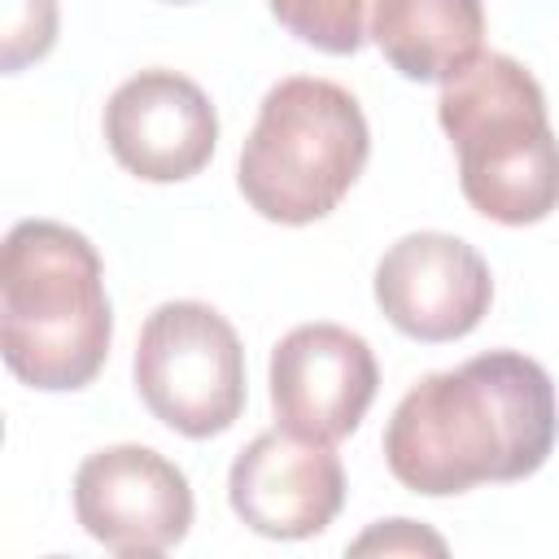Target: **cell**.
<instances>
[{"instance_id": "1", "label": "cell", "mask_w": 559, "mask_h": 559, "mask_svg": "<svg viewBox=\"0 0 559 559\" xmlns=\"http://www.w3.org/2000/svg\"><path fill=\"white\" fill-rule=\"evenodd\" d=\"M559 432L546 367L515 349H489L463 367L424 376L384 428L389 472L428 498L485 480L533 476Z\"/></svg>"}, {"instance_id": "2", "label": "cell", "mask_w": 559, "mask_h": 559, "mask_svg": "<svg viewBox=\"0 0 559 559\" xmlns=\"http://www.w3.org/2000/svg\"><path fill=\"white\" fill-rule=\"evenodd\" d=\"M114 310L92 240L52 218H26L0 253V349L9 371L44 393L96 380L109 358Z\"/></svg>"}, {"instance_id": "3", "label": "cell", "mask_w": 559, "mask_h": 559, "mask_svg": "<svg viewBox=\"0 0 559 559\" xmlns=\"http://www.w3.org/2000/svg\"><path fill=\"white\" fill-rule=\"evenodd\" d=\"M441 131L459 153L467 205L493 223H542L559 205V140L542 83L507 52H480L437 100Z\"/></svg>"}, {"instance_id": "4", "label": "cell", "mask_w": 559, "mask_h": 559, "mask_svg": "<svg viewBox=\"0 0 559 559\" xmlns=\"http://www.w3.org/2000/svg\"><path fill=\"white\" fill-rule=\"evenodd\" d=\"M371 153L362 105L332 79H280L240 148L236 183L245 201L288 227H306L341 205Z\"/></svg>"}, {"instance_id": "5", "label": "cell", "mask_w": 559, "mask_h": 559, "mask_svg": "<svg viewBox=\"0 0 559 559\" xmlns=\"http://www.w3.org/2000/svg\"><path fill=\"white\" fill-rule=\"evenodd\" d=\"M135 389L175 432L201 441L245 411V349L236 328L205 301L157 306L135 345Z\"/></svg>"}, {"instance_id": "6", "label": "cell", "mask_w": 559, "mask_h": 559, "mask_svg": "<svg viewBox=\"0 0 559 559\" xmlns=\"http://www.w3.org/2000/svg\"><path fill=\"white\" fill-rule=\"evenodd\" d=\"M74 515L92 542L122 559L166 555L188 537L192 485L148 445H105L74 472Z\"/></svg>"}, {"instance_id": "7", "label": "cell", "mask_w": 559, "mask_h": 559, "mask_svg": "<svg viewBox=\"0 0 559 559\" xmlns=\"http://www.w3.org/2000/svg\"><path fill=\"white\" fill-rule=\"evenodd\" d=\"M376 301L397 332L441 345L467 336L489 314L493 275L467 240L450 231H411L384 249Z\"/></svg>"}, {"instance_id": "8", "label": "cell", "mask_w": 559, "mask_h": 559, "mask_svg": "<svg viewBox=\"0 0 559 559\" xmlns=\"http://www.w3.org/2000/svg\"><path fill=\"white\" fill-rule=\"evenodd\" d=\"M380 384L371 345L341 323H301L271 349V406L280 428L310 441L349 437Z\"/></svg>"}, {"instance_id": "9", "label": "cell", "mask_w": 559, "mask_h": 559, "mask_svg": "<svg viewBox=\"0 0 559 559\" xmlns=\"http://www.w3.org/2000/svg\"><path fill=\"white\" fill-rule=\"evenodd\" d=\"M105 140L122 170L148 183L192 179L218 144L210 96L179 70H140L105 105Z\"/></svg>"}, {"instance_id": "10", "label": "cell", "mask_w": 559, "mask_h": 559, "mask_svg": "<svg viewBox=\"0 0 559 559\" xmlns=\"http://www.w3.org/2000/svg\"><path fill=\"white\" fill-rule=\"evenodd\" d=\"M227 498L253 533L297 542L336 520L345 502V472L328 441L271 428L236 454Z\"/></svg>"}, {"instance_id": "11", "label": "cell", "mask_w": 559, "mask_h": 559, "mask_svg": "<svg viewBox=\"0 0 559 559\" xmlns=\"http://www.w3.org/2000/svg\"><path fill=\"white\" fill-rule=\"evenodd\" d=\"M480 0H371L367 39L415 83H445L480 57Z\"/></svg>"}, {"instance_id": "12", "label": "cell", "mask_w": 559, "mask_h": 559, "mask_svg": "<svg viewBox=\"0 0 559 559\" xmlns=\"http://www.w3.org/2000/svg\"><path fill=\"white\" fill-rule=\"evenodd\" d=\"M266 4L288 35H297L319 52L349 57L367 39L371 0H266Z\"/></svg>"}, {"instance_id": "13", "label": "cell", "mask_w": 559, "mask_h": 559, "mask_svg": "<svg viewBox=\"0 0 559 559\" xmlns=\"http://www.w3.org/2000/svg\"><path fill=\"white\" fill-rule=\"evenodd\" d=\"M57 44V0H0V70L17 74L22 66L48 57Z\"/></svg>"}, {"instance_id": "14", "label": "cell", "mask_w": 559, "mask_h": 559, "mask_svg": "<svg viewBox=\"0 0 559 559\" xmlns=\"http://www.w3.org/2000/svg\"><path fill=\"white\" fill-rule=\"evenodd\" d=\"M349 550H354V555H367V550H384V555H397V550H406V555L432 550V555H445V542H441L437 533L411 524V520H384V524H376L371 533H362Z\"/></svg>"}, {"instance_id": "15", "label": "cell", "mask_w": 559, "mask_h": 559, "mask_svg": "<svg viewBox=\"0 0 559 559\" xmlns=\"http://www.w3.org/2000/svg\"><path fill=\"white\" fill-rule=\"evenodd\" d=\"M175 4H188V0H175Z\"/></svg>"}]
</instances>
